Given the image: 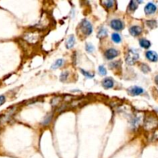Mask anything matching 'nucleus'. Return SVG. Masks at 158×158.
I'll list each match as a JSON object with an SVG mask.
<instances>
[{
  "instance_id": "1",
  "label": "nucleus",
  "mask_w": 158,
  "mask_h": 158,
  "mask_svg": "<svg viewBox=\"0 0 158 158\" xmlns=\"http://www.w3.org/2000/svg\"><path fill=\"white\" fill-rule=\"evenodd\" d=\"M40 37V33L38 31L27 32L23 36V39L26 42H29L30 44H36V42H38V41L39 40Z\"/></svg>"
},
{
  "instance_id": "2",
  "label": "nucleus",
  "mask_w": 158,
  "mask_h": 158,
  "mask_svg": "<svg viewBox=\"0 0 158 158\" xmlns=\"http://www.w3.org/2000/svg\"><path fill=\"white\" fill-rule=\"evenodd\" d=\"M80 30L84 36H89L93 32V26L88 20H83L80 24Z\"/></svg>"
},
{
  "instance_id": "3",
  "label": "nucleus",
  "mask_w": 158,
  "mask_h": 158,
  "mask_svg": "<svg viewBox=\"0 0 158 158\" xmlns=\"http://www.w3.org/2000/svg\"><path fill=\"white\" fill-rule=\"evenodd\" d=\"M158 126V120L156 119L155 117L150 116L147 117L145 119L144 124H143V127L147 131H151L153 129L156 128Z\"/></svg>"
},
{
  "instance_id": "4",
  "label": "nucleus",
  "mask_w": 158,
  "mask_h": 158,
  "mask_svg": "<svg viewBox=\"0 0 158 158\" xmlns=\"http://www.w3.org/2000/svg\"><path fill=\"white\" fill-rule=\"evenodd\" d=\"M139 54L134 49H130L128 51L127 56H126V62L129 65H134L136 63V61L138 59Z\"/></svg>"
},
{
  "instance_id": "5",
  "label": "nucleus",
  "mask_w": 158,
  "mask_h": 158,
  "mask_svg": "<svg viewBox=\"0 0 158 158\" xmlns=\"http://www.w3.org/2000/svg\"><path fill=\"white\" fill-rule=\"evenodd\" d=\"M110 26L113 30L119 31V30H122L124 28V23L120 20H113L110 22Z\"/></svg>"
},
{
  "instance_id": "6",
  "label": "nucleus",
  "mask_w": 158,
  "mask_h": 158,
  "mask_svg": "<svg viewBox=\"0 0 158 158\" xmlns=\"http://www.w3.org/2000/svg\"><path fill=\"white\" fill-rule=\"evenodd\" d=\"M143 93V90L141 87H139L137 86L132 87L128 89V93L131 96H138V95L142 94Z\"/></svg>"
},
{
  "instance_id": "7",
  "label": "nucleus",
  "mask_w": 158,
  "mask_h": 158,
  "mask_svg": "<svg viewBox=\"0 0 158 158\" xmlns=\"http://www.w3.org/2000/svg\"><path fill=\"white\" fill-rule=\"evenodd\" d=\"M119 55V52L115 49H109L105 52V57L107 59H112Z\"/></svg>"
},
{
  "instance_id": "8",
  "label": "nucleus",
  "mask_w": 158,
  "mask_h": 158,
  "mask_svg": "<svg viewBox=\"0 0 158 158\" xmlns=\"http://www.w3.org/2000/svg\"><path fill=\"white\" fill-rule=\"evenodd\" d=\"M156 6L152 2H149L147 5L144 8V11L147 15H151L156 12Z\"/></svg>"
},
{
  "instance_id": "9",
  "label": "nucleus",
  "mask_w": 158,
  "mask_h": 158,
  "mask_svg": "<svg viewBox=\"0 0 158 158\" xmlns=\"http://www.w3.org/2000/svg\"><path fill=\"white\" fill-rule=\"evenodd\" d=\"M146 57L151 62H156L158 60V55L153 51H147L146 52Z\"/></svg>"
},
{
  "instance_id": "10",
  "label": "nucleus",
  "mask_w": 158,
  "mask_h": 158,
  "mask_svg": "<svg viewBox=\"0 0 158 158\" xmlns=\"http://www.w3.org/2000/svg\"><path fill=\"white\" fill-rule=\"evenodd\" d=\"M142 33V28L138 26H131L130 28V33L133 36H137Z\"/></svg>"
},
{
  "instance_id": "11",
  "label": "nucleus",
  "mask_w": 158,
  "mask_h": 158,
  "mask_svg": "<svg viewBox=\"0 0 158 158\" xmlns=\"http://www.w3.org/2000/svg\"><path fill=\"white\" fill-rule=\"evenodd\" d=\"M113 84H114L113 80L112 78H110V77H108V78L104 79L103 83H102L103 87L106 89L112 88V87H113Z\"/></svg>"
},
{
  "instance_id": "12",
  "label": "nucleus",
  "mask_w": 158,
  "mask_h": 158,
  "mask_svg": "<svg viewBox=\"0 0 158 158\" xmlns=\"http://www.w3.org/2000/svg\"><path fill=\"white\" fill-rule=\"evenodd\" d=\"M74 44H75V37L73 35H71L66 41V47L68 49H71L74 46Z\"/></svg>"
},
{
  "instance_id": "13",
  "label": "nucleus",
  "mask_w": 158,
  "mask_h": 158,
  "mask_svg": "<svg viewBox=\"0 0 158 158\" xmlns=\"http://www.w3.org/2000/svg\"><path fill=\"white\" fill-rule=\"evenodd\" d=\"M150 45H151L150 44V42L149 40H147V39H141L140 40V46L141 47L144 48V49H148L150 46Z\"/></svg>"
},
{
  "instance_id": "14",
  "label": "nucleus",
  "mask_w": 158,
  "mask_h": 158,
  "mask_svg": "<svg viewBox=\"0 0 158 158\" xmlns=\"http://www.w3.org/2000/svg\"><path fill=\"white\" fill-rule=\"evenodd\" d=\"M97 36H98V37L100 38V39L106 37V36H107V30H106V29L103 27L100 28L99 30V32H98Z\"/></svg>"
},
{
  "instance_id": "15",
  "label": "nucleus",
  "mask_w": 158,
  "mask_h": 158,
  "mask_svg": "<svg viewBox=\"0 0 158 158\" xmlns=\"http://www.w3.org/2000/svg\"><path fill=\"white\" fill-rule=\"evenodd\" d=\"M63 59H57V60L53 64H52V66L51 68H52V70H55V69L59 68V67H60L61 66H63Z\"/></svg>"
},
{
  "instance_id": "16",
  "label": "nucleus",
  "mask_w": 158,
  "mask_h": 158,
  "mask_svg": "<svg viewBox=\"0 0 158 158\" xmlns=\"http://www.w3.org/2000/svg\"><path fill=\"white\" fill-rule=\"evenodd\" d=\"M112 39L116 43H119V42H121V37L118 33H113V34H112Z\"/></svg>"
},
{
  "instance_id": "17",
  "label": "nucleus",
  "mask_w": 158,
  "mask_h": 158,
  "mask_svg": "<svg viewBox=\"0 0 158 158\" xmlns=\"http://www.w3.org/2000/svg\"><path fill=\"white\" fill-rule=\"evenodd\" d=\"M140 70H141L144 74H147V73H148V72L150 71V67H149L147 64H144V63L141 64V66H140Z\"/></svg>"
},
{
  "instance_id": "18",
  "label": "nucleus",
  "mask_w": 158,
  "mask_h": 158,
  "mask_svg": "<svg viewBox=\"0 0 158 158\" xmlns=\"http://www.w3.org/2000/svg\"><path fill=\"white\" fill-rule=\"evenodd\" d=\"M137 2H134V1H131V2H130V5H129V9L131 10V11H134V10H136L137 9Z\"/></svg>"
},
{
  "instance_id": "19",
  "label": "nucleus",
  "mask_w": 158,
  "mask_h": 158,
  "mask_svg": "<svg viewBox=\"0 0 158 158\" xmlns=\"http://www.w3.org/2000/svg\"><path fill=\"white\" fill-rule=\"evenodd\" d=\"M147 25L151 29H153V28L156 27L157 23L155 20H148V21H147Z\"/></svg>"
},
{
  "instance_id": "20",
  "label": "nucleus",
  "mask_w": 158,
  "mask_h": 158,
  "mask_svg": "<svg viewBox=\"0 0 158 158\" xmlns=\"http://www.w3.org/2000/svg\"><path fill=\"white\" fill-rule=\"evenodd\" d=\"M103 4L106 5V8L110 9L113 7L114 4H115V2H114V1H106V2H103Z\"/></svg>"
},
{
  "instance_id": "21",
  "label": "nucleus",
  "mask_w": 158,
  "mask_h": 158,
  "mask_svg": "<svg viewBox=\"0 0 158 158\" xmlns=\"http://www.w3.org/2000/svg\"><path fill=\"white\" fill-rule=\"evenodd\" d=\"M68 75H69L68 72H67V71L63 72V74H61V76H60V80H61V81H63V82L66 81V80H67Z\"/></svg>"
},
{
  "instance_id": "22",
  "label": "nucleus",
  "mask_w": 158,
  "mask_h": 158,
  "mask_svg": "<svg viewBox=\"0 0 158 158\" xmlns=\"http://www.w3.org/2000/svg\"><path fill=\"white\" fill-rule=\"evenodd\" d=\"M86 49H87V52H93V51H94V47H93V45L90 44V43H87V44L86 45Z\"/></svg>"
},
{
  "instance_id": "23",
  "label": "nucleus",
  "mask_w": 158,
  "mask_h": 158,
  "mask_svg": "<svg viewBox=\"0 0 158 158\" xmlns=\"http://www.w3.org/2000/svg\"><path fill=\"white\" fill-rule=\"evenodd\" d=\"M99 74H101V75L104 76L106 74V68H105L104 66H99Z\"/></svg>"
},
{
  "instance_id": "24",
  "label": "nucleus",
  "mask_w": 158,
  "mask_h": 158,
  "mask_svg": "<svg viewBox=\"0 0 158 158\" xmlns=\"http://www.w3.org/2000/svg\"><path fill=\"white\" fill-rule=\"evenodd\" d=\"M81 72H82V74H83L85 77H88V78H92V77H93V75L90 74V73H88V72H86L85 70H81Z\"/></svg>"
},
{
  "instance_id": "25",
  "label": "nucleus",
  "mask_w": 158,
  "mask_h": 158,
  "mask_svg": "<svg viewBox=\"0 0 158 158\" xmlns=\"http://www.w3.org/2000/svg\"><path fill=\"white\" fill-rule=\"evenodd\" d=\"M120 66V61H117V62H113L111 64H110V66L113 67V68H116V67H118Z\"/></svg>"
},
{
  "instance_id": "26",
  "label": "nucleus",
  "mask_w": 158,
  "mask_h": 158,
  "mask_svg": "<svg viewBox=\"0 0 158 158\" xmlns=\"http://www.w3.org/2000/svg\"><path fill=\"white\" fill-rule=\"evenodd\" d=\"M5 102V98L4 96H0V106Z\"/></svg>"
},
{
  "instance_id": "27",
  "label": "nucleus",
  "mask_w": 158,
  "mask_h": 158,
  "mask_svg": "<svg viewBox=\"0 0 158 158\" xmlns=\"http://www.w3.org/2000/svg\"><path fill=\"white\" fill-rule=\"evenodd\" d=\"M154 80H155V83H156V84L158 86V75L156 76V77H155Z\"/></svg>"
}]
</instances>
